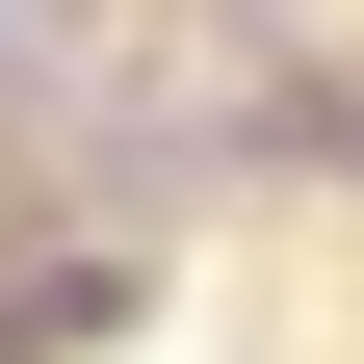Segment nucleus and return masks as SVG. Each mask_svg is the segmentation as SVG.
<instances>
[{"label":"nucleus","instance_id":"nucleus-2","mask_svg":"<svg viewBox=\"0 0 364 364\" xmlns=\"http://www.w3.org/2000/svg\"><path fill=\"white\" fill-rule=\"evenodd\" d=\"M0 105H53V26H26V0H0Z\"/></svg>","mask_w":364,"mask_h":364},{"label":"nucleus","instance_id":"nucleus-1","mask_svg":"<svg viewBox=\"0 0 364 364\" xmlns=\"http://www.w3.org/2000/svg\"><path fill=\"white\" fill-rule=\"evenodd\" d=\"M130 312V235H78V208H0V364H53Z\"/></svg>","mask_w":364,"mask_h":364}]
</instances>
